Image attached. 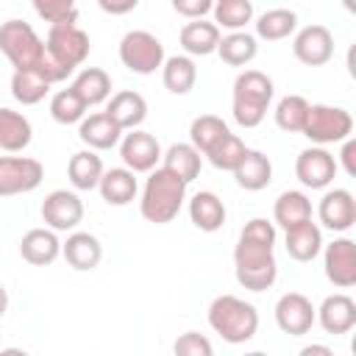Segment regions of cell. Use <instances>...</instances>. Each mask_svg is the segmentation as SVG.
<instances>
[{
  "label": "cell",
  "instance_id": "1",
  "mask_svg": "<svg viewBox=\"0 0 356 356\" xmlns=\"http://www.w3.org/2000/svg\"><path fill=\"white\" fill-rule=\"evenodd\" d=\"M273 248H275V225L264 217L248 220L234 248V273L245 289L264 292L275 284L278 264Z\"/></svg>",
  "mask_w": 356,
  "mask_h": 356
},
{
  "label": "cell",
  "instance_id": "2",
  "mask_svg": "<svg viewBox=\"0 0 356 356\" xmlns=\"http://www.w3.org/2000/svg\"><path fill=\"white\" fill-rule=\"evenodd\" d=\"M184 200H186V184L178 175H172L170 170L156 167L145 181L139 211H142V217L147 222L167 225V222H172L178 217Z\"/></svg>",
  "mask_w": 356,
  "mask_h": 356
},
{
  "label": "cell",
  "instance_id": "3",
  "mask_svg": "<svg viewBox=\"0 0 356 356\" xmlns=\"http://www.w3.org/2000/svg\"><path fill=\"white\" fill-rule=\"evenodd\" d=\"M209 325L231 345H242L259 331V312L236 295H217L209 303Z\"/></svg>",
  "mask_w": 356,
  "mask_h": 356
},
{
  "label": "cell",
  "instance_id": "4",
  "mask_svg": "<svg viewBox=\"0 0 356 356\" xmlns=\"http://www.w3.org/2000/svg\"><path fill=\"white\" fill-rule=\"evenodd\" d=\"M273 95H275L273 78L264 75L261 70H245V72H239L236 81H234V100H231V111H234L236 125L256 128L264 120Z\"/></svg>",
  "mask_w": 356,
  "mask_h": 356
},
{
  "label": "cell",
  "instance_id": "5",
  "mask_svg": "<svg viewBox=\"0 0 356 356\" xmlns=\"http://www.w3.org/2000/svg\"><path fill=\"white\" fill-rule=\"evenodd\" d=\"M0 53L11 61L14 70H39L44 58V42L31 28V22L8 19L0 25Z\"/></svg>",
  "mask_w": 356,
  "mask_h": 356
},
{
  "label": "cell",
  "instance_id": "6",
  "mask_svg": "<svg viewBox=\"0 0 356 356\" xmlns=\"http://www.w3.org/2000/svg\"><path fill=\"white\" fill-rule=\"evenodd\" d=\"M314 147H325V145H337L350 139L353 134V117L348 108L342 106H325V103H314L309 106L306 114V125L300 131Z\"/></svg>",
  "mask_w": 356,
  "mask_h": 356
},
{
  "label": "cell",
  "instance_id": "7",
  "mask_svg": "<svg viewBox=\"0 0 356 356\" xmlns=\"http://www.w3.org/2000/svg\"><path fill=\"white\" fill-rule=\"evenodd\" d=\"M89 47H92L89 44V33L81 31L78 25H56V28L47 31V39H44V53L67 75H72L75 67H81L86 61Z\"/></svg>",
  "mask_w": 356,
  "mask_h": 356
},
{
  "label": "cell",
  "instance_id": "8",
  "mask_svg": "<svg viewBox=\"0 0 356 356\" xmlns=\"http://www.w3.org/2000/svg\"><path fill=\"white\" fill-rule=\"evenodd\" d=\"M164 44L150 31H128L120 39V61L136 75H153L164 64Z\"/></svg>",
  "mask_w": 356,
  "mask_h": 356
},
{
  "label": "cell",
  "instance_id": "9",
  "mask_svg": "<svg viewBox=\"0 0 356 356\" xmlns=\"http://www.w3.org/2000/svg\"><path fill=\"white\" fill-rule=\"evenodd\" d=\"M44 178L42 161L31 156H0V197L33 192Z\"/></svg>",
  "mask_w": 356,
  "mask_h": 356
},
{
  "label": "cell",
  "instance_id": "10",
  "mask_svg": "<svg viewBox=\"0 0 356 356\" xmlns=\"http://www.w3.org/2000/svg\"><path fill=\"white\" fill-rule=\"evenodd\" d=\"M120 159H122L125 170H131L134 175L136 172H153L161 161V145L153 134L136 128L120 139Z\"/></svg>",
  "mask_w": 356,
  "mask_h": 356
},
{
  "label": "cell",
  "instance_id": "11",
  "mask_svg": "<svg viewBox=\"0 0 356 356\" xmlns=\"http://www.w3.org/2000/svg\"><path fill=\"white\" fill-rule=\"evenodd\" d=\"M42 220L50 231H75L83 220V203L70 189H53L42 200Z\"/></svg>",
  "mask_w": 356,
  "mask_h": 356
},
{
  "label": "cell",
  "instance_id": "12",
  "mask_svg": "<svg viewBox=\"0 0 356 356\" xmlns=\"http://www.w3.org/2000/svg\"><path fill=\"white\" fill-rule=\"evenodd\" d=\"M317 320V312L312 306V300L303 292H284L275 303V323L284 334L289 337H303L312 331Z\"/></svg>",
  "mask_w": 356,
  "mask_h": 356
},
{
  "label": "cell",
  "instance_id": "13",
  "mask_svg": "<svg viewBox=\"0 0 356 356\" xmlns=\"http://www.w3.org/2000/svg\"><path fill=\"white\" fill-rule=\"evenodd\" d=\"M337 170H339V164L325 147L312 145V147L300 150L295 159V175L306 189H325L334 181Z\"/></svg>",
  "mask_w": 356,
  "mask_h": 356
},
{
  "label": "cell",
  "instance_id": "14",
  "mask_svg": "<svg viewBox=\"0 0 356 356\" xmlns=\"http://www.w3.org/2000/svg\"><path fill=\"white\" fill-rule=\"evenodd\" d=\"M292 53L306 67H323L334 56V36L325 25H306L295 33Z\"/></svg>",
  "mask_w": 356,
  "mask_h": 356
},
{
  "label": "cell",
  "instance_id": "15",
  "mask_svg": "<svg viewBox=\"0 0 356 356\" xmlns=\"http://www.w3.org/2000/svg\"><path fill=\"white\" fill-rule=\"evenodd\" d=\"M323 267H325V278L334 286L339 289L353 286L356 284V242L348 236H339L331 245H325Z\"/></svg>",
  "mask_w": 356,
  "mask_h": 356
},
{
  "label": "cell",
  "instance_id": "16",
  "mask_svg": "<svg viewBox=\"0 0 356 356\" xmlns=\"http://www.w3.org/2000/svg\"><path fill=\"white\" fill-rule=\"evenodd\" d=\"M317 217L331 231H348L356 222V197L348 189H328L320 197Z\"/></svg>",
  "mask_w": 356,
  "mask_h": 356
},
{
  "label": "cell",
  "instance_id": "17",
  "mask_svg": "<svg viewBox=\"0 0 356 356\" xmlns=\"http://www.w3.org/2000/svg\"><path fill=\"white\" fill-rule=\"evenodd\" d=\"M61 256L67 259V264L72 270L92 273L100 264V259H103V245L89 231H72L67 236V242H61Z\"/></svg>",
  "mask_w": 356,
  "mask_h": 356
},
{
  "label": "cell",
  "instance_id": "18",
  "mask_svg": "<svg viewBox=\"0 0 356 356\" xmlns=\"http://www.w3.org/2000/svg\"><path fill=\"white\" fill-rule=\"evenodd\" d=\"M317 312V323L323 325L325 334H348L353 325H356V300L345 292H337V295H328Z\"/></svg>",
  "mask_w": 356,
  "mask_h": 356
},
{
  "label": "cell",
  "instance_id": "19",
  "mask_svg": "<svg viewBox=\"0 0 356 356\" xmlns=\"http://www.w3.org/2000/svg\"><path fill=\"white\" fill-rule=\"evenodd\" d=\"M106 114L114 120V125L120 131H136L147 117V100L134 89H122V92L111 95Z\"/></svg>",
  "mask_w": 356,
  "mask_h": 356
},
{
  "label": "cell",
  "instance_id": "20",
  "mask_svg": "<svg viewBox=\"0 0 356 356\" xmlns=\"http://www.w3.org/2000/svg\"><path fill=\"white\" fill-rule=\"evenodd\" d=\"M19 256L33 267L53 264L61 256V242L50 228H31L19 239Z\"/></svg>",
  "mask_w": 356,
  "mask_h": 356
},
{
  "label": "cell",
  "instance_id": "21",
  "mask_svg": "<svg viewBox=\"0 0 356 356\" xmlns=\"http://www.w3.org/2000/svg\"><path fill=\"white\" fill-rule=\"evenodd\" d=\"M78 136L89 150H111L120 145L122 131L114 125V120L106 111H97L78 122Z\"/></svg>",
  "mask_w": 356,
  "mask_h": 356
},
{
  "label": "cell",
  "instance_id": "22",
  "mask_svg": "<svg viewBox=\"0 0 356 356\" xmlns=\"http://www.w3.org/2000/svg\"><path fill=\"white\" fill-rule=\"evenodd\" d=\"M178 42L181 47L186 50V56H209V53H217V44H220V28L209 19H189L181 33H178Z\"/></svg>",
  "mask_w": 356,
  "mask_h": 356
},
{
  "label": "cell",
  "instance_id": "23",
  "mask_svg": "<svg viewBox=\"0 0 356 356\" xmlns=\"http://www.w3.org/2000/svg\"><path fill=\"white\" fill-rule=\"evenodd\" d=\"M97 189H100V197H103L108 206H128V203L136 197L139 184H136V175H134L131 170H125V167H111V170L103 172Z\"/></svg>",
  "mask_w": 356,
  "mask_h": 356
},
{
  "label": "cell",
  "instance_id": "24",
  "mask_svg": "<svg viewBox=\"0 0 356 356\" xmlns=\"http://www.w3.org/2000/svg\"><path fill=\"white\" fill-rule=\"evenodd\" d=\"M273 220L275 225H281L284 231L295 228V225H303L312 220V200L300 192V189H286L275 197V206H273Z\"/></svg>",
  "mask_w": 356,
  "mask_h": 356
},
{
  "label": "cell",
  "instance_id": "25",
  "mask_svg": "<svg viewBox=\"0 0 356 356\" xmlns=\"http://www.w3.org/2000/svg\"><path fill=\"white\" fill-rule=\"evenodd\" d=\"M189 220H192L195 228H200L206 234H214L225 222V203L214 192L203 189V192L192 195V200H189Z\"/></svg>",
  "mask_w": 356,
  "mask_h": 356
},
{
  "label": "cell",
  "instance_id": "26",
  "mask_svg": "<svg viewBox=\"0 0 356 356\" xmlns=\"http://www.w3.org/2000/svg\"><path fill=\"white\" fill-rule=\"evenodd\" d=\"M70 89L89 108V106H97V103L108 100V95H111V75L106 70H100V67H83L75 75V81L70 83Z\"/></svg>",
  "mask_w": 356,
  "mask_h": 356
},
{
  "label": "cell",
  "instance_id": "27",
  "mask_svg": "<svg viewBox=\"0 0 356 356\" xmlns=\"http://www.w3.org/2000/svg\"><path fill=\"white\" fill-rule=\"evenodd\" d=\"M228 134H231V128L222 122V117H217V114H200L189 125V145L200 156H209Z\"/></svg>",
  "mask_w": 356,
  "mask_h": 356
},
{
  "label": "cell",
  "instance_id": "28",
  "mask_svg": "<svg viewBox=\"0 0 356 356\" xmlns=\"http://www.w3.org/2000/svg\"><path fill=\"white\" fill-rule=\"evenodd\" d=\"M106 167L100 161V156L95 150H78L70 156V164H67V175H70V184L81 192H89V189H97L100 178H103Z\"/></svg>",
  "mask_w": 356,
  "mask_h": 356
},
{
  "label": "cell",
  "instance_id": "29",
  "mask_svg": "<svg viewBox=\"0 0 356 356\" xmlns=\"http://www.w3.org/2000/svg\"><path fill=\"white\" fill-rule=\"evenodd\" d=\"M234 178L242 189L248 192H259L273 181V161L261 153V150H250L245 153V159L239 161V167L234 170Z\"/></svg>",
  "mask_w": 356,
  "mask_h": 356
},
{
  "label": "cell",
  "instance_id": "30",
  "mask_svg": "<svg viewBox=\"0 0 356 356\" xmlns=\"http://www.w3.org/2000/svg\"><path fill=\"white\" fill-rule=\"evenodd\" d=\"M33 128L25 114L14 108H0V150L6 153H19L31 145Z\"/></svg>",
  "mask_w": 356,
  "mask_h": 356
},
{
  "label": "cell",
  "instance_id": "31",
  "mask_svg": "<svg viewBox=\"0 0 356 356\" xmlns=\"http://www.w3.org/2000/svg\"><path fill=\"white\" fill-rule=\"evenodd\" d=\"M161 159H164V170H170L172 175H178L186 186L200 175V164H203V156L189 145V142H175V145H170L164 153H161Z\"/></svg>",
  "mask_w": 356,
  "mask_h": 356
},
{
  "label": "cell",
  "instance_id": "32",
  "mask_svg": "<svg viewBox=\"0 0 356 356\" xmlns=\"http://www.w3.org/2000/svg\"><path fill=\"white\" fill-rule=\"evenodd\" d=\"M284 245H286V253L295 259V261H312L320 250H323V231L317 222H303V225H295L286 231L284 236Z\"/></svg>",
  "mask_w": 356,
  "mask_h": 356
},
{
  "label": "cell",
  "instance_id": "33",
  "mask_svg": "<svg viewBox=\"0 0 356 356\" xmlns=\"http://www.w3.org/2000/svg\"><path fill=\"white\" fill-rule=\"evenodd\" d=\"M161 81H164L167 92L186 95V92H192V86L197 81V67L189 56H170L161 64Z\"/></svg>",
  "mask_w": 356,
  "mask_h": 356
},
{
  "label": "cell",
  "instance_id": "34",
  "mask_svg": "<svg viewBox=\"0 0 356 356\" xmlns=\"http://www.w3.org/2000/svg\"><path fill=\"white\" fill-rule=\"evenodd\" d=\"M217 53L225 64L231 67H245L256 58L259 53V42L253 33H245V31H236V33H228V36H220V44H217Z\"/></svg>",
  "mask_w": 356,
  "mask_h": 356
},
{
  "label": "cell",
  "instance_id": "35",
  "mask_svg": "<svg viewBox=\"0 0 356 356\" xmlns=\"http://www.w3.org/2000/svg\"><path fill=\"white\" fill-rule=\"evenodd\" d=\"M298 28V14L292 8H270L256 19V36L267 42L286 39Z\"/></svg>",
  "mask_w": 356,
  "mask_h": 356
},
{
  "label": "cell",
  "instance_id": "36",
  "mask_svg": "<svg viewBox=\"0 0 356 356\" xmlns=\"http://www.w3.org/2000/svg\"><path fill=\"white\" fill-rule=\"evenodd\" d=\"M47 92H50V83L39 72H33V70H14V75H11V95H14L17 103L36 106V103H42L47 97Z\"/></svg>",
  "mask_w": 356,
  "mask_h": 356
},
{
  "label": "cell",
  "instance_id": "37",
  "mask_svg": "<svg viewBox=\"0 0 356 356\" xmlns=\"http://www.w3.org/2000/svg\"><path fill=\"white\" fill-rule=\"evenodd\" d=\"M309 100L303 95H284L275 106V125L286 134H300L309 114Z\"/></svg>",
  "mask_w": 356,
  "mask_h": 356
},
{
  "label": "cell",
  "instance_id": "38",
  "mask_svg": "<svg viewBox=\"0 0 356 356\" xmlns=\"http://www.w3.org/2000/svg\"><path fill=\"white\" fill-rule=\"evenodd\" d=\"M211 14H214L217 28H228L231 33H236L253 19V3L250 0H217Z\"/></svg>",
  "mask_w": 356,
  "mask_h": 356
},
{
  "label": "cell",
  "instance_id": "39",
  "mask_svg": "<svg viewBox=\"0 0 356 356\" xmlns=\"http://www.w3.org/2000/svg\"><path fill=\"white\" fill-rule=\"evenodd\" d=\"M50 117L58 122V125H75L86 117V106L83 100L67 86V89H58L53 97H50Z\"/></svg>",
  "mask_w": 356,
  "mask_h": 356
},
{
  "label": "cell",
  "instance_id": "40",
  "mask_svg": "<svg viewBox=\"0 0 356 356\" xmlns=\"http://www.w3.org/2000/svg\"><path fill=\"white\" fill-rule=\"evenodd\" d=\"M245 153H248V147H245V142L236 136V134H228L206 159L217 167V170H228V172H234L236 167H239V161L245 159Z\"/></svg>",
  "mask_w": 356,
  "mask_h": 356
},
{
  "label": "cell",
  "instance_id": "41",
  "mask_svg": "<svg viewBox=\"0 0 356 356\" xmlns=\"http://www.w3.org/2000/svg\"><path fill=\"white\" fill-rule=\"evenodd\" d=\"M33 11L50 22V28L56 25H75L78 22V6L72 0H36Z\"/></svg>",
  "mask_w": 356,
  "mask_h": 356
},
{
  "label": "cell",
  "instance_id": "42",
  "mask_svg": "<svg viewBox=\"0 0 356 356\" xmlns=\"http://www.w3.org/2000/svg\"><path fill=\"white\" fill-rule=\"evenodd\" d=\"M172 353H175V356H214L211 342H209L203 334H197V331L181 334V337L172 342Z\"/></svg>",
  "mask_w": 356,
  "mask_h": 356
},
{
  "label": "cell",
  "instance_id": "43",
  "mask_svg": "<svg viewBox=\"0 0 356 356\" xmlns=\"http://www.w3.org/2000/svg\"><path fill=\"white\" fill-rule=\"evenodd\" d=\"M172 8L186 19H203V14L214 8V3L211 0H172Z\"/></svg>",
  "mask_w": 356,
  "mask_h": 356
},
{
  "label": "cell",
  "instance_id": "44",
  "mask_svg": "<svg viewBox=\"0 0 356 356\" xmlns=\"http://www.w3.org/2000/svg\"><path fill=\"white\" fill-rule=\"evenodd\" d=\"M342 167H345V172L348 175H356V142L353 139H345L342 142Z\"/></svg>",
  "mask_w": 356,
  "mask_h": 356
},
{
  "label": "cell",
  "instance_id": "45",
  "mask_svg": "<svg viewBox=\"0 0 356 356\" xmlns=\"http://www.w3.org/2000/svg\"><path fill=\"white\" fill-rule=\"evenodd\" d=\"M139 3L136 0H125V3H108V0H100V8L106 14H125V11H134Z\"/></svg>",
  "mask_w": 356,
  "mask_h": 356
},
{
  "label": "cell",
  "instance_id": "46",
  "mask_svg": "<svg viewBox=\"0 0 356 356\" xmlns=\"http://www.w3.org/2000/svg\"><path fill=\"white\" fill-rule=\"evenodd\" d=\"M298 356H334V350H331L328 345H323V342H312V345L300 348Z\"/></svg>",
  "mask_w": 356,
  "mask_h": 356
},
{
  "label": "cell",
  "instance_id": "47",
  "mask_svg": "<svg viewBox=\"0 0 356 356\" xmlns=\"http://www.w3.org/2000/svg\"><path fill=\"white\" fill-rule=\"evenodd\" d=\"M6 309H8V289L0 284V317L6 314Z\"/></svg>",
  "mask_w": 356,
  "mask_h": 356
},
{
  "label": "cell",
  "instance_id": "48",
  "mask_svg": "<svg viewBox=\"0 0 356 356\" xmlns=\"http://www.w3.org/2000/svg\"><path fill=\"white\" fill-rule=\"evenodd\" d=\"M0 356H28V350H22V348H0Z\"/></svg>",
  "mask_w": 356,
  "mask_h": 356
},
{
  "label": "cell",
  "instance_id": "49",
  "mask_svg": "<svg viewBox=\"0 0 356 356\" xmlns=\"http://www.w3.org/2000/svg\"><path fill=\"white\" fill-rule=\"evenodd\" d=\"M245 356H267V353H261V350H250V353H245Z\"/></svg>",
  "mask_w": 356,
  "mask_h": 356
}]
</instances>
